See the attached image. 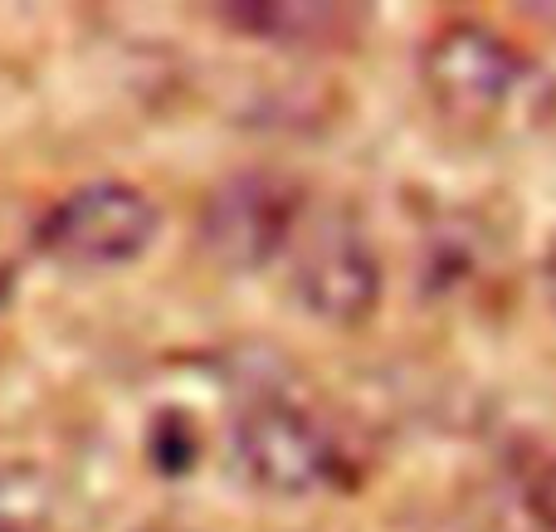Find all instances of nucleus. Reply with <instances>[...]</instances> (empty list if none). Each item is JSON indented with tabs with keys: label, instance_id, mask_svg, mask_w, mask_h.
Segmentation results:
<instances>
[{
	"label": "nucleus",
	"instance_id": "obj_7",
	"mask_svg": "<svg viewBox=\"0 0 556 532\" xmlns=\"http://www.w3.org/2000/svg\"><path fill=\"white\" fill-rule=\"evenodd\" d=\"M547 289H552V303H556V254H552V264H547Z\"/></svg>",
	"mask_w": 556,
	"mask_h": 532
},
{
	"label": "nucleus",
	"instance_id": "obj_4",
	"mask_svg": "<svg viewBox=\"0 0 556 532\" xmlns=\"http://www.w3.org/2000/svg\"><path fill=\"white\" fill-rule=\"evenodd\" d=\"M156 230L162 211L152 195L127 181H93L49 205L35 225V240L64 269H117L152 250Z\"/></svg>",
	"mask_w": 556,
	"mask_h": 532
},
{
	"label": "nucleus",
	"instance_id": "obj_3",
	"mask_svg": "<svg viewBox=\"0 0 556 532\" xmlns=\"http://www.w3.org/2000/svg\"><path fill=\"white\" fill-rule=\"evenodd\" d=\"M283 259L288 289L317 322L356 328L381 308V254H376L366 225L346 205H307Z\"/></svg>",
	"mask_w": 556,
	"mask_h": 532
},
{
	"label": "nucleus",
	"instance_id": "obj_5",
	"mask_svg": "<svg viewBox=\"0 0 556 532\" xmlns=\"http://www.w3.org/2000/svg\"><path fill=\"white\" fill-rule=\"evenodd\" d=\"M307 201L274 172H240L220 181L201 205V244L220 269L250 274L283 259Z\"/></svg>",
	"mask_w": 556,
	"mask_h": 532
},
{
	"label": "nucleus",
	"instance_id": "obj_1",
	"mask_svg": "<svg viewBox=\"0 0 556 532\" xmlns=\"http://www.w3.org/2000/svg\"><path fill=\"white\" fill-rule=\"evenodd\" d=\"M420 88L434 113L469 137H532L556 117V78L479 20H454L425 39Z\"/></svg>",
	"mask_w": 556,
	"mask_h": 532
},
{
	"label": "nucleus",
	"instance_id": "obj_6",
	"mask_svg": "<svg viewBox=\"0 0 556 532\" xmlns=\"http://www.w3.org/2000/svg\"><path fill=\"white\" fill-rule=\"evenodd\" d=\"M220 15L230 25H240L244 35L269 39V45H293V49H323L337 35H352L346 29L352 10L342 5H230Z\"/></svg>",
	"mask_w": 556,
	"mask_h": 532
},
{
	"label": "nucleus",
	"instance_id": "obj_2",
	"mask_svg": "<svg viewBox=\"0 0 556 532\" xmlns=\"http://www.w3.org/2000/svg\"><path fill=\"white\" fill-rule=\"evenodd\" d=\"M235 465L260 494L313 498L342 484V440L307 401L288 391H254L230 426Z\"/></svg>",
	"mask_w": 556,
	"mask_h": 532
},
{
	"label": "nucleus",
	"instance_id": "obj_8",
	"mask_svg": "<svg viewBox=\"0 0 556 532\" xmlns=\"http://www.w3.org/2000/svg\"><path fill=\"white\" fill-rule=\"evenodd\" d=\"M0 532H20V528H10V523H0Z\"/></svg>",
	"mask_w": 556,
	"mask_h": 532
}]
</instances>
